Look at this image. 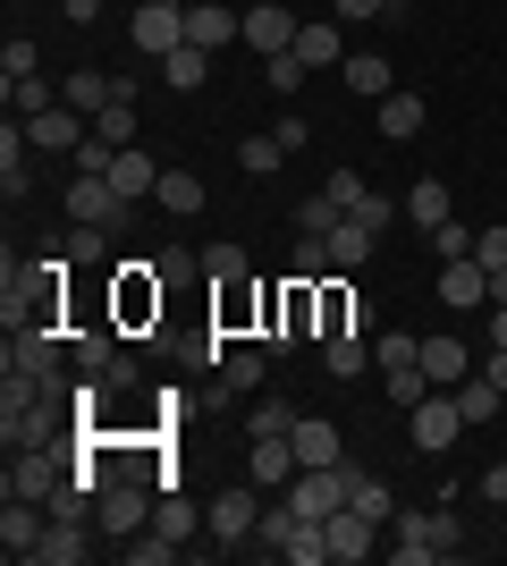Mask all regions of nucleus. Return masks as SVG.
Segmentation results:
<instances>
[{"mask_svg":"<svg viewBox=\"0 0 507 566\" xmlns=\"http://www.w3.org/2000/svg\"><path fill=\"white\" fill-rule=\"evenodd\" d=\"M0 440H9V449H43L51 440V389L34 373L0 380Z\"/></svg>","mask_w":507,"mask_h":566,"instance_id":"nucleus-1","label":"nucleus"},{"mask_svg":"<svg viewBox=\"0 0 507 566\" xmlns=\"http://www.w3.org/2000/svg\"><path fill=\"white\" fill-rule=\"evenodd\" d=\"M398 566H432V558H448V549H457V516H448V507H432V516H423V507H406V516H398Z\"/></svg>","mask_w":507,"mask_h":566,"instance_id":"nucleus-2","label":"nucleus"},{"mask_svg":"<svg viewBox=\"0 0 507 566\" xmlns=\"http://www.w3.org/2000/svg\"><path fill=\"white\" fill-rule=\"evenodd\" d=\"M406 431H414V449H423V457L457 449V431H465V415H457V389H432L423 406H406Z\"/></svg>","mask_w":507,"mask_h":566,"instance_id":"nucleus-3","label":"nucleus"},{"mask_svg":"<svg viewBox=\"0 0 507 566\" xmlns=\"http://www.w3.org/2000/svg\"><path fill=\"white\" fill-rule=\"evenodd\" d=\"M127 34H136L145 60H169V51L187 43V0H145V9L127 18Z\"/></svg>","mask_w":507,"mask_h":566,"instance_id":"nucleus-4","label":"nucleus"},{"mask_svg":"<svg viewBox=\"0 0 507 566\" xmlns=\"http://www.w3.org/2000/svg\"><path fill=\"white\" fill-rule=\"evenodd\" d=\"M145 473H110V482H102V499H94V524L102 533H145Z\"/></svg>","mask_w":507,"mask_h":566,"instance_id":"nucleus-5","label":"nucleus"},{"mask_svg":"<svg viewBox=\"0 0 507 566\" xmlns=\"http://www.w3.org/2000/svg\"><path fill=\"white\" fill-rule=\"evenodd\" d=\"M43 533H51V507H43V499H9V507H0V558H9V566L34 558Z\"/></svg>","mask_w":507,"mask_h":566,"instance_id":"nucleus-6","label":"nucleus"},{"mask_svg":"<svg viewBox=\"0 0 507 566\" xmlns=\"http://www.w3.org/2000/svg\"><path fill=\"white\" fill-rule=\"evenodd\" d=\"M321 533H330V558H338V566H363V558H372V549H381V524L363 516L356 499H347L338 516H321Z\"/></svg>","mask_w":507,"mask_h":566,"instance_id":"nucleus-7","label":"nucleus"},{"mask_svg":"<svg viewBox=\"0 0 507 566\" xmlns=\"http://www.w3.org/2000/svg\"><path fill=\"white\" fill-rule=\"evenodd\" d=\"M245 43L263 51V60L296 51V9H288V0H254V9H245Z\"/></svg>","mask_w":507,"mask_h":566,"instance_id":"nucleus-8","label":"nucleus"},{"mask_svg":"<svg viewBox=\"0 0 507 566\" xmlns=\"http://www.w3.org/2000/svg\"><path fill=\"white\" fill-rule=\"evenodd\" d=\"M119 212H127V195L110 187V178H94V169H76V187H68V220H85V229H110Z\"/></svg>","mask_w":507,"mask_h":566,"instance_id":"nucleus-9","label":"nucleus"},{"mask_svg":"<svg viewBox=\"0 0 507 566\" xmlns=\"http://www.w3.org/2000/svg\"><path fill=\"white\" fill-rule=\"evenodd\" d=\"M9 373L51 380V373H60V331H51V322H25V331H9Z\"/></svg>","mask_w":507,"mask_h":566,"instance_id":"nucleus-10","label":"nucleus"},{"mask_svg":"<svg viewBox=\"0 0 507 566\" xmlns=\"http://www.w3.org/2000/svg\"><path fill=\"white\" fill-rule=\"evenodd\" d=\"M60 482H68V473H60L51 449H9V499H51Z\"/></svg>","mask_w":507,"mask_h":566,"instance_id":"nucleus-11","label":"nucleus"},{"mask_svg":"<svg viewBox=\"0 0 507 566\" xmlns=\"http://www.w3.org/2000/svg\"><path fill=\"white\" fill-rule=\"evenodd\" d=\"M254 491H263V482H254ZM254 491H220L212 507H203V524H212L220 542H254V524H263V499Z\"/></svg>","mask_w":507,"mask_h":566,"instance_id":"nucleus-12","label":"nucleus"},{"mask_svg":"<svg viewBox=\"0 0 507 566\" xmlns=\"http://www.w3.org/2000/svg\"><path fill=\"white\" fill-rule=\"evenodd\" d=\"M85 136H94V118L68 111V102H51L43 118H25V144H43V153H76Z\"/></svg>","mask_w":507,"mask_h":566,"instance_id":"nucleus-13","label":"nucleus"},{"mask_svg":"<svg viewBox=\"0 0 507 566\" xmlns=\"http://www.w3.org/2000/svg\"><path fill=\"white\" fill-rule=\"evenodd\" d=\"M187 43L229 51V43H245V18H237V9H220V0H187Z\"/></svg>","mask_w":507,"mask_h":566,"instance_id":"nucleus-14","label":"nucleus"},{"mask_svg":"<svg viewBox=\"0 0 507 566\" xmlns=\"http://www.w3.org/2000/svg\"><path fill=\"white\" fill-rule=\"evenodd\" d=\"M440 305H448V313L490 305V271H483L474 254H465V262H440Z\"/></svg>","mask_w":507,"mask_h":566,"instance_id":"nucleus-15","label":"nucleus"},{"mask_svg":"<svg viewBox=\"0 0 507 566\" xmlns=\"http://www.w3.org/2000/svg\"><path fill=\"white\" fill-rule=\"evenodd\" d=\"M296 440H254V457H245V482H263V491H288L296 482Z\"/></svg>","mask_w":507,"mask_h":566,"instance_id":"nucleus-16","label":"nucleus"},{"mask_svg":"<svg viewBox=\"0 0 507 566\" xmlns=\"http://www.w3.org/2000/svg\"><path fill=\"white\" fill-rule=\"evenodd\" d=\"M296 60H305V69H338V60H347V34H338V18L296 25Z\"/></svg>","mask_w":507,"mask_h":566,"instance_id":"nucleus-17","label":"nucleus"},{"mask_svg":"<svg viewBox=\"0 0 507 566\" xmlns=\"http://www.w3.org/2000/svg\"><path fill=\"white\" fill-rule=\"evenodd\" d=\"M423 373H432V389H457V380H474V355H465V338H423Z\"/></svg>","mask_w":507,"mask_h":566,"instance_id":"nucleus-18","label":"nucleus"},{"mask_svg":"<svg viewBox=\"0 0 507 566\" xmlns=\"http://www.w3.org/2000/svg\"><path fill=\"white\" fill-rule=\"evenodd\" d=\"M212 60H220V51H203V43H178V51H169V60H152V69H161V85H178V94H194V85L212 76Z\"/></svg>","mask_w":507,"mask_h":566,"instance_id":"nucleus-19","label":"nucleus"},{"mask_svg":"<svg viewBox=\"0 0 507 566\" xmlns=\"http://www.w3.org/2000/svg\"><path fill=\"white\" fill-rule=\"evenodd\" d=\"M110 187H119L127 203H145V195L161 187V169H152V153H136V144H119V161H110Z\"/></svg>","mask_w":507,"mask_h":566,"instance_id":"nucleus-20","label":"nucleus"},{"mask_svg":"<svg viewBox=\"0 0 507 566\" xmlns=\"http://www.w3.org/2000/svg\"><path fill=\"white\" fill-rule=\"evenodd\" d=\"M398 203H406V220H414V229H440V220H457V212H448V187H440V178H414V187L398 195Z\"/></svg>","mask_w":507,"mask_h":566,"instance_id":"nucleus-21","label":"nucleus"},{"mask_svg":"<svg viewBox=\"0 0 507 566\" xmlns=\"http://www.w3.org/2000/svg\"><path fill=\"white\" fill-rule=\"evenodd\" d=\"M288 440H296V465H338V423H321V415H305Z\"/></svg>","mask_w":507,"mask_h":566,"instance_id":"nucleus-22","label":"nucleus"},{"mask_svg":"<svg viewBox=\"0 0 507 566\" xmlns=\"http://www.w3.org/2000/svg\"><path fill=\"white\" fill-rule=\"evenodd\" d=\"M321 364H330V380H356L363 364H372V338H363V331H330V347H321Z\"/></svg>","mask_w":507,"mask_h":566,"instance_id":"nucleus-23","label":"nucleus"},{"mask_svg":"<svg viewBox=\"0 0 507 566\" xmlns=\"http://www.w3.org/2000/svg\"><path fill=\"white\" fill-rule=\"evenodd\" d=\"M263 355H271V347H237V355H220V389H229V398H254V389H263Z\"/></svg>","mask_w":507,"mask_h":566,"instance_id":"nucleus-24","label":"nucleus"},{"mask_svg":"<svg viewBox=\"0 0 507 566\" xmlns=\"http://www.w3.org/2000/svg\"><path fill=\"white\" fill-rule=\"evenodd\" d=\"M338 69H347V94H363V102L398 94V85H389V60H381V51H356V60H338Z\"/></svg>","mask_w":507,"mask_h":566,"instance_id":"nucleus-25","label":"nucleus"},{"mask_svg":"<svg viewBox=\"0 0 507 566\" xmlns=\"http://www.w3.org/2000/svg\"><path fill=\"white\" fill-rule=\"evenodd\" d=\"M152 203H161V212H203V178H194V169H161V187H152Z\"/></svg>","mask_w":507,"mask_h":566,"instance_id":"nucleus-26","label":"nucleus"},{"mask_svg":"<svg viewBox=\"0 0 507 566\" xmlns=\"http://www.w3.org/2000/svg\"><path fill=\"white\" fill-rule=\"evenodd\" d=\"M321 245H330V271H363V254H372V229H363V220H338Z\"/></svg>","mask_w":507,"mask_h":566,"instance_id":"nucleus-27","label":"nucleus"},{"mask_svg":"<svg viewBox=\"0 0 507 566\" xmlns=\"http://www.w3.org/2000/svg\"><path fill=\"white\" fill-rule=\"evenodd\" d=\"M194 524H203V507L178 491H161V507H152V533H169V542H194Z\"/></svg>","mask_w":507,"mask_h":566,"instance_id":"nucleus-28","label":"nucleus"},{"mask_svg":"<svg viewBox=\"0 0 507 566\" xmlns=\"http://www.w3.org/2000/svg\"><path fill=\"white\" fill-rule=\"evenodd\" d=\"M414 127H423V94H381V136L406 144Z\"/></svg>","mask_w":507,"mask_h":566,"instance_id":"nucleus-29","label":"nucleus"},{"mask_svg":"<svg viewBox=\"0 0 507 566\" xmlns=\"http://www.w3.org/2000/svg\"><path fill=\"white\" fill-rule=\"evenodd\" d=\"M279 161H288V144H279V127H271V136H245V144H237V169H245V178H271Z\"/></svg>","mask_w":507,"mask_h":566,"instance_id":"nucleus-30","label":"nucleus"},{"mask_svg":"<svg viewBox=\"0 0 507 566\" xmlns=\"http://www.w3.org/2000/svg\"><path fill=\"white\" fill-rule=\"evenodd\" d=\"M34 558H43V566H85V524H51Z\"/></svg>","mask_w":507,"mask_h":566,"instance_id":"nucleus-31","label":"nucleus"},{"mask_svg":"<svg viewBox=\"0 0 507 566\" xmlns=\"http://www.w3.org/2000/svg\"><path fill=\"white\" fill-rule=\"evenodd\" d=\"M499 398H507V389H490L483 373L457 380V415H465V423H490V415H499Z\"/></svg>","mask_w":507,"mask_h":566,"instance_id":"nucleus-32","label":"nucleus"},{"mask_svg":"<svg viewBox=\"0 0 507 566\" xmlns=\"http://www.w3.org/2000/svg\"><path fill=\"white\" fill-rule=\"evenodd\" d=\"M0 85H9V111H18V118H43L51 102H60V94L43 85V76H0Z\"/></svg>","mask_w":507,"mask_h":566,"instance_id":"nucleus-33","label":"nucleus"},{"mask_svg":"<svg viewBox=\"0 0 507 566\" xmlns=\"http://www.w3.org/2000/svg\"><path fill=\"white\" fill-rule=\"evenodd\" d=\"M347 499H356V507H363L372 524H398V499H389V482H381V473H356V491H347Z\"/></svg>","mask_w":507,"mask_h":566,"instance_id":"nucleus-34","label":"nucleus"},{"mask_svg":"<svg viewBox=\"0 0 507 566\" xmlns=\"http://www.w3.org/2000/svg\"><path fill=\"white\" fill-rule=\"evenodd\" d=\"M60 254H68L76 271H102V262H110V237H102V229H85V220H76V229H68V245H60Z\"/></svg>","mask_w":507,"mask_h":566,"instance_id":"nucleus-35","label":"nucleus"},{"mask_svg":"<svg viewBox=\"0 0 507 566\" xmlns=\"http://www.w3.org/2000/svg\"><path fill=\"white\" fill-rule=\"evenodd\" d=\"M18 136H25V127L9 118V127H0V187H9V203L25 195V153H18Z\"/></svg>","mask_w":507,"mask_h":566,"instance_id":"nucleus-36","label":"nucleus"},{"mask_svg":"<svg viewBox=\"0 0 507 566\" xmlns=\"http://www.w3.org/2000/svg\"><path fill=\"white\" fill-rule=\"evenodd\" d=\"M372 364H381V373H398V364H423V338H414V331H389V338H372Z\"/></svg>","mask_w":507,"mask_h":566,"instance_id":"nucleus-37","label":"nucleus"},{"mask_svg":"<svg viewBox=\"0 0 507 566\" xmlns=\"http://www.w3.org/2000/svg\"><path fill=\"white\" fill-rule=\"evenodd\" d=\"M187 542H169V533H127V566H169Z\"/></svg>","mask_w":507,"mask_h":566,"instance_id":"nucleus-38","label":"nucleus"},{"mask_svg":"<svg viewBox=\"0 0 507 566\" xmlns=\"http://www.w3.org/2000/svg\"><path fill=\"white\" fill-rule=\"evenodd\" d=\"M474 237H483V229H465V220H440V229H432V254H440V262H465V254H474Z\"/></svg>","mask_w":507,"mask_h":566,"instance_id":"nucleus-39","label":"nucleus"},{"mask_svg":"<svg viewBox=\"0 0 507 566\" xmlns=\"http://www.w3.org/2000/svg\"><path fill=\"white\" fill-rule=\"evenodd\" d=\"M338 220H347V212H338L330 195H314V203H296V237H330Z\"/></svg>","mask_w":507,"mask_h":566,"instance_id":"nucleus-40","label":"nucleus"},{"mask_svg":"<svg viewBox=\"0 0 507 566\" xmlns=\"http://www.w3.org/2000/svg\"><path fill=\"white\" fill-rule=\"evenodd\" d=\"M288 280H330V245H321V237H305V245H296V262H288Z\"/></svg>","mask_w":507,"mask_h":566,"instance_id":"nucleus-41","label":"nucleus"},{"mask_svg":"<svg viewBox=\"0 0 507 566\" xmlns=\"http://www.w3.org/2000/svg\"><path fill=\"white\" fill-rule=\"evenodd\" d=\"M389 398H398V406H423V398H432V373H423V364H398V373H389Z\"/></svg>","mask_w":507,"mask_h":566,"instance_id":"nucleus-42","label":"nucleus"},{"mask_svg":"<svg viewBox=\"0 0 507 566\" xmlns=\"http://www.w3.org/2000/svg\"><path fill=\"white\" fill-rule=\"evenodd\" d=\"M94 136L102 144H136V102H110V111L94 118Z\"/></svg>","mask_w":507,"mask_h":566,"instance_id":"nucleus-43","label":"nucleus"},{"mask_svg":"<svg viewBox=\"0 0 507 566\" xmlns=\"http://www.w3.org/2000/svg\"><path fill=\"white\" fill-rule=\"evenodd\" d=\"M296 423H305L296 406H254V440H288Z\"/></svg>","mask_w":507,"mask_h":566,"instance_id":"nucleus-44","label":"nucleus"},{"mask_svg":"<svg viewBox=\"0 0 507 566\" xmlns=\"http://www.w3.org/2000/svg\"><path fill=\"white\" fill-rule=\"evenodd\" d=\"M263 76H271V94H296V85H305V60H296V51H279V60H263Z\"/></svg>","mask_w":507,"mask_h":566,"instance_id":"nucleus-45","label":"nucleus"},{"mask_svg":"<svg viewBox=\"0 0 507 566\" xmlns=\"http://www.w3.org/2000/svg\"><path fill=\"white\" fill-rule=\"evenodd\" d=\"M398 212H406V203H389V195H372V187H363V203H356V212H347V220H363V229L381 237V229H389V220H398Z\"/></svg>","mask_w":507,"mask_h":566,"instance_id":"nucleus-46","label":"nucleus"},{"mask_svg":"<svg viewBox=\"0 0 507 566\" xmlns=\"http://www.w3.org/2000/svg\"><path fill=\"white\" fill-rule=\"evenodd\" d=\"M203 271H212L220 287H237V280H245V245H212V254H203Z\"/></svg>","mask_w":507,"mask_h":566,"instance_id":"nucleus-47","label":"nucleus"},{"mask_svg":"<svg viewBox=\"0 0 507 566\" xmlns=\"http://www.w3.org/2000/svg\"><path fill=\"white\" fill-rule=\"evenodd\" d=\"M187 271H203V254H187V245H161V254H152V280H187Z\"/></svg>","mask_w":507,"mask_h":566,"instance_id":"nucleus-48","label":"nucleus"},{"mask_svg":"<svg viewBox=\"0 0 507 566\" xmlns=\"http://www.w3.org/2000/svg\"><path fill=\"white\" fill-rule=\"evenodd\" d=\"M110 355H119V347H110V331H85V338H76V364H85V373H110Z\"/></svg>","mask_w":507,"mask_h":566,"instance_id":"nucleus-49","label":"nucleus"},{"mask_svg":"<svg viewBox=\"0 0 507 566\" xmlns=\"http://www.w3.org/2000/svg\"><path fill=\"white\" fill-rule=\"evenodd\" d=\"M474 262H483V271H507V229H499V220L474 237Z\"/></svg>","mask_w":507,"mask_h":566,"instance_id":"nucleus-50","label":"nucleus"},{"mask_svg":"<svg viewBox=\"0 0 507 566\" xmlns=\"http://www.w3.org/2000/svg\"><path fill=\"white\" fill-rule=\"evenodd\" d=\"M321 195H330L338 212H356V203H363V178H356V169H330V187H321Z\"/></svg>","mask_w":507,"mask_h":566,"instance_id":"nucleus-51","label":"nucleus"},{"mask_svg":"<svg viewBox=\"0 0 507 566\" xmlns=\"http://www.w3.org/2000/svg\"><path fill=\"white\" fill-rule=\"evenodd\" d=\"M34 69H43V60H34V43H25V34L0 51V76H34Z\"/></svg>","mask_w":507,"mask_h":566,"instance_id":"nucleus-52","label":"nucleus"},{"mask_svg":"<svg viewBox=\"0 0 507 566\" xmlns=\"http://www.w3.org/2000/svg\"><path fill=\"white\" fill-rule=\"evenodd\" d=\"M338 25H363V18H381V9H398V0H330Z\"/></svg>","mask_w":507,"mask_h":566,"instance_id":"nucleus-53","label":"nucleus"},{"mask_svg":"<svg viewBox=\"0 0 507 566\" xmlns=\"http://www.w3.org/2000/svg\"><path fill=\"white\" fill-rule=\"evenodd\" d=\"M60 18H68V25H94V18H102V0H60Z\"/></svg>","mask_w":507,"mask_h":566,"instance_id":"nucleus-54","label":"nucleus"},{"mask_svg":"<svg viewBox=\"0 0 507 566\" xmlns=\"http://www.w3.org/2000/svg\"><path fill=\"white\" fill-rule=\"evenodd\" d=\"M483 499H490V507H507V465H490V473H483Z\"/></svg>","mask_w":507,"mask_h":566,"instance_id":"nucleus-55","label":"nucleus"},{"mask_svg":"<svg viewBox=\"0 0 507 566\" xmlns=\"http://www.w3.org/2000/svg\"><path fill=\"white\" fill-rule=\"evenodd\" d=\"M483 380H490V389H507V347H490V364H483Z\"/></svg>","mask_w":507,"mask_h":566,"instance_id":"nucleus-56","label":"nucleus"},{"mask_svg":"<svg viewBox=\"0 0 507 566\" xmlns=\"http://www.w3.org/2000/svg\"><path fill=\"white\" fill-rule=\"evenodd\" d=\"M490 347H507V305H490Z\"/></svg>","mask_w":507,"mask_h":566,"instance_id":"nucleus-57","label":"nucleus"},{"mask_svg":"<svg viewBox=\"0 0 507 566\" xmlns=\"http://www.w3.org/2000/svg\"><path fill=\"white\" fill-rule=\"evenodd\" d=\"M490 305H507V271H490Z\"/></svg>","mask_w":507,"mask_h":566,"instance_id":"nucleus-58","label":"nucleus"}]
</instances>
